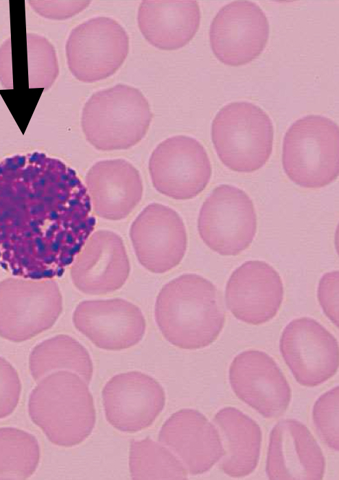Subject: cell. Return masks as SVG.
<instances>
[{"label": "cell", "mask_w": 339, "mask_h": 480, "mask_svg": "<svg viewBox=\"0 0 339 480\" xmlns=\"http://www.w3.org/2000/svg\"><path fill=\"white\" fill-rule=\"evenodd\" d=\"M86 188L62 161L34 152L0 162V266L27 279L61 276L93 231Z\"/></svg>", "instance_id": "cell-1"}, {"label": "cell", "mask_w": 339, "mask_h": 480, "mask_svg": "<svg viewBox=\"0 0 339 480\" xmlns=\"http://www.w3.org/2000/svg\"><path fill=\"white\" fill-rule=\"evenodd\" d=\"M154 315L166 340L185 350L211 344L225 321L223 301L217 287L194 273L177 277L162 288L156 297Z\"/></svg>", "instance_id": "cell-2"}, {"label": "cell", "mask_w": 339, "mask_h": 480, "mask_svg": "<svg viewBox=\"0 0 339 480\" xmlns=\"http://www.w3.org/2000/svg\"><path fill=\"white\" fill-rule=\"evenodd\" d=\"M28 414L54 444L71 447L84 442L96 420L93 396L76 373L62 369L41 378L28 399Z\"/></svg>", "instance_id": "cell-3"}, {"label": "cell", "mask_w": 339, "mask_h": 480, "mask_svg": "<svg viewBox=\"0 0 339 480\" xmlns=\"http://www.w3.org/2000/svg\"><path fill=\"white\" fill-rule=\"evenodd\" d=\"M152 119L149 102L140 90L118 84L89 98L81 126L86 139L97 150H125L145 137Z\"/></svg>", "instance_id": "cell-4"}, {"label": "cell", "mask_w": 339, "mask_h": 480, "mask_svg": "<svg viewBox=\"0 0 339 480\" xmlns=\"http://www.w3.org/2000/svg\"><path fill=\"white\" fill-rule=\"evenodd\" d=\"M211 139L225 166L235 172H252L263 167L270 157L273 124L259 106L246 101L233 102L215 115Z\"/></svg>", "instance_id": "cell-5"}, {"label": "cell", "mask_w": 339, "mask_h": 480, "mask_svg": "<svg viewBox=\"0 0 339 480\" xmlns=\"http://www.w3.org/2000/svg\"><path fill=\"white\" fill-rule=\"evenodd\" d=\"M339 130L332 119L308 115L287 130L282 148L285 173L295 184L319 188L338 176Z\"/></svg>", "instance_id": "cell-6"}, {"label": "cell", "mask_w": 339, "mask_h": 480, "mask_svg": "<svg viewBox=\"0 0 339 480\" xmlns=\"http://www.w3.org/2000/svg\"><path fill=\"white\" fill-rule=\"evenodd\" d=\"M62 310L53 279L10 277L0 282V336L12 342L30 340L49 329Z\"/></svg>", "instance_id": "cell-7"}, {"label": "cell", "mask_w": 339, "mask_h": 480, "mask_svg": "<svg viewBox=\"0 0 339 480\" xmlns=\"http://www.w3.org/2000/svg\"><path fill=\"white\" fill-rule=\"evenodd\" d=\"M198 230L213 251L226 256L239 254L256 234L257 215L252 200L237 187L218 186L200 208Z\"/></svg>", "instance_id": "cell-8"}, {"label": "cell", "mask_w": 339, "mask_h": 480, "mask_svg": "<svg viewBox=\"0 0 339 480\" xmlns=\"http://www.w3.org/2000/svg\"><path fill=\"white\" fill-rule=\"evenodd\" d=\"M68 67L80 81L93 82L114 74L129 52V36L116 20L96 16L70 32L65 45Z\"/></svg>", "instance_id": "cell-9"}, {"label": "cell", "mask_w": 339, "mask_h": 480, "mask_svg": "<svg viewBox=\"0 0 339 480\" xmlns=\"http://www.w3.org/2000/svg\"><path fill=\"white\" fill-rule=\"evenodd\" d=\"M149 171L159 192L186 200L205 189L211 179V165L204 147L197 139L176 135L154 148L149 160Z\"/></svg>", "instance_id": "cell-10"}, {"label": "cell", "mask_w": 339, "mask_h": 480, "mask_svg": "<svg viewBox=\"0 0 339 480\" xmlns=\"http://www.w3.org/2000/svg\"><path fill=\"white\" fill-rule=\"evenodd\" d=\"M280 351L294 378L303 386L324 383L338 368L336 339L309 317L294 319L285 326L280 339Z\"/></svg>", "instance_id": "cell-11"}, {"label": "cell", "mask_w": 339, "mask_h": 480, "mask_svg": "<svg viewBox=\"0 0 339 480\" xmlns=\"http://www.w3.org/2000/svg\"><path fill=\"white\" fill-rule=\"evenodd\" d=\"M269 37V23L263 10L255 2L233 1L222 6L210 25L213 52L222 62L245 65L257 58Z\"/></svg>", "instance_id": "cell-12"}, {"label": "cell", "mask_w": 339, "mask_h": 480, "mask_svg": "<svg viewBox=\"0 0 339 480\" xmlns=\"http://www.w3.org/2000/svg\"><path fill=\"white\" fill-rule=\"evenodd\" d=\"M130 236L139 263L154 273L176 267L186 252L187 236L183 219L162 204L145 207L132 222Z\"/></svg>", "instance_id": "cell-13"}, {"label": "cell", "mask_w": 339, "mask_h": 480, "mask_svg": "<svg viewBox=\"0 0 339 480\" xmlns=\"http://www.w3.org/2000/svg\"><path fill=\"white\" fill-rule=\"evenodd\" d=\"M229 379L235 394L265 418L281 415L290 404V387L266 352L248 350L238 354L230 365Z\"/></svg>", "instance_id": "cell-14"}, {"label": "cell", "mask_w": 339, "mask_h": 480, "mask_svg": "<svg viewBox=\"0 0 339 480\" xmlns=\"http://www.w3.org/2000/svg\"><path fill=\"white\" fill-rule=\"evenodd\" d=\"M107 421L116 429L135 433L152 425L165 404L163 387L152 377L129 372L112 377L102 390Z\"/></svg>", "instance_id": "cell-15"}, {"label": "cell", "mask_w": 339, "mask_h": 480, "mask_svg": "<svg viewBox=\"0 0 339 480\" xmlns=\"http://www.w3.org/2000/svg\"><path fill=\"white\" fill-rule=\"evenodd\" d=\"M73 322L95 346L113 351L137 344L146 326L140 309L120 298L80 302L73 312Z\"/></svg>", "instance_id": "cell-16"}, {"label": "cell", "mask_w": 339, "mask_h": 480, "mask_svg": "<svg viewBox=\"0 0 339 480\" xmlns=\"http://www.w3.org/2000/svg\"><path fill=\"white\" fill-rule=\"evenodd\" d=\"M227 308L237 319L259 325L272 319L283 299L279 273L261 260L245 262L230 276L226 286Z\"/></svg>", "instance_id": "cell-17"}, {"label": "cell", "mask_w": 339, "mask_h": 480, "mask_svg": "<svg viewBox=\"0 0 339 480\" xmlns=\"http://www.w3.org/2000/svg\"><path fill=\"white\" fill-rule=\"evenodd\" d=\"M325 460L312 433L294 419L279 421L270 434L266 472L271 480H320Z\"/></svg>", "instance_id": "cell-18"}, {"label": "cell", "mask_w": 339, "mask_h": 480, "mask_svg": "<svg viewBox=\"0 0 339 480\" xmlns=\"http://www.w3.org/2000/svg\"><path fill=\"white\" fill-rule=\"evenodd\" d=\"M130 263L121 238L109 230L95 231L86 241L71 267L75 286L91 295L119 289L130 273Z\"/></svg>", "instance_id": "cell-19"}, {"label": "cell", "mask_w": 339, "mask_h": 480, "mask_svg": "<svg viewBox=\"0 0 339 480\" xmlns=\"http://www.w3.org/2000/svg\"><path fill=\"white\" fill-rule=\"evenodd\" d=\"M159 441L194 475L209 471L224 454L218 429L202 413L191 409L173 413L162 425Z\"/></svg>", "instance_id": "cell-20"}, {"label": "cell", "mask_w": 339, "mask_h": 480, "mask_svg": "<svg viewBox=\"0 0 339 480\" xmlns=\"http://www.w3.org/2000/svg\"><path fill=\"white\" fill-rule=\"evenodd\" d=\"M85 183L94 212L110 220L126 218L143 195L139 172L122 159L96 162L87 172Z\"/></svg>", "instance_id": "cell-21"}, {"label": "cell", "mask_w": 339, "mask_h": 480, "mask_svg": "<svg viewBox=\"0 0 339 480\" xmlns=\"http://www.w3.org/2000/svg\"><path fill=\"white\" fill-rule=\"evenodd\" d=\"M200 22V10L196 0H144L138 9L141 34L160 49L185 46L196 34Z\"/></svg>", "instance_id": "cell-22"}, {"label": "cell", "mask_w": 339, "mask_h": 480, "mask_svg": "<svg viewBox=\"0 0 339 480\" xmlns=\"http://www.w3.org/2000/svg\"><path fill=\"white\" fill-rule=\"evenodd\" d=\"M213 421L224 444L220 467L228 476L244 477L256 468L260 455L261 431L258 424L240 410L224 407Z\"/></svg>", "instance_id": "cell-23"}, {"label": "cell", "mask_w": 339, "mask_h": 480, "mask_svg": "<svg viewBox=\"0 0 339 480\" xmlns=\"http://www.w3.org/2000/svg\"><path fill=\"white\" fill-rule=\"evenodd\" d=\"M30 374L35 381L58 370L78 374L87 385L93 376V363L86 349L67 334H58L36 345L29 357Z\"/></svg>", "instance_id": "cell-24"}, {"label": "cell", "mask_w": 339, "mask_h": 480, "mask_svg": "<svg viewBox=\"0 0 339 480\" xmlns=\"http://www.w3.org/2000/svg\"><path fill=\"white\" fill-rule=\"evenodd\" d=\"M40 450L30 433L15 427H0V479H26L36 470Z\"/></svg>", "instance_id": "cell-25"}, {"label": "cell", "mask_w": 339, "mask_h": 480, "mask_svg": "<svg viewBox=\"0 0 339 480\" xmlns=\"http://www.w3.org/2000/svg\"><path fill=\"white\" fill-rule=\"evenodd\" d=\"M129 468L132 479H187V471L180 459L149 437L131 442Z\"/></svg>", "instance_id": "cell-26"}, {"label": "cell", "mask_w": 339, "mask_h": 480, "mask_svg": "<svg viewBox=\"0 0 339 480\" xmlns=\"http://www.w3.org/2000/svg\"><path fill=\"white\" fill-rule=\"evenodd\" d=\"M29 87L48 89L59 73L56 50L44 36L27 34Z\"/></svg>", "instance_id": "cell-27"}, {"label": "cell", "mask_w": 339, "mask_h": 480, "mask_svg": "<svg viewBox=\"0 0 339 480\" xmlns=\"http://www.w3.org/2000/svg\"><path fill=\"white\" fill-rule=\"evenodd\" d=\"M339 389L336 386L315 402L312 418L320 439L332 450L339 448Z\"/></svg>", "instance_id": "cell-28"}, {"label": "cell", "mask_w": 339, "mask_h": 480, "mask_svg": "<svg viewBox=\"0 0 339 480\" xmlns=\"http://www.w3.org/2000/svg\"><path fill=\"white\" fill-rule=\"evenodd\" d=\"M21 382L15 368L0 356V419L9 416L16 408Z\"/></svg>", "instance_id": "cell-29"}, {"label": "cell", "mask_w": 339, "mask_h": 480, "mask_svg": "<svg viewBox=\"0 0 339 480\" xmlns=\"http://www.w3.org/2000/svg\"><path fill=\"white\" fill-rule=\"evenodd\" d=\"M90 1L30 0L29 3L40 16L56 20L68 19L83 10Z\"/></svg>", "instance_id": "cell-30"}, {"label": "cell", "mask_w": 339, "mask_h": 480, "mask_svg": "<svg viewBox=\"0 0 339 480\" xmlns=\"http://www.w3.org/2000/svg\"><path fill=\"white\" fill-rule=\"evenodd\" d=\"M319 303L326 316L338 326V271L329 272L321 277L318 288Z\"/></svg>", "instance_id": "cell-31"}]
</instances>
